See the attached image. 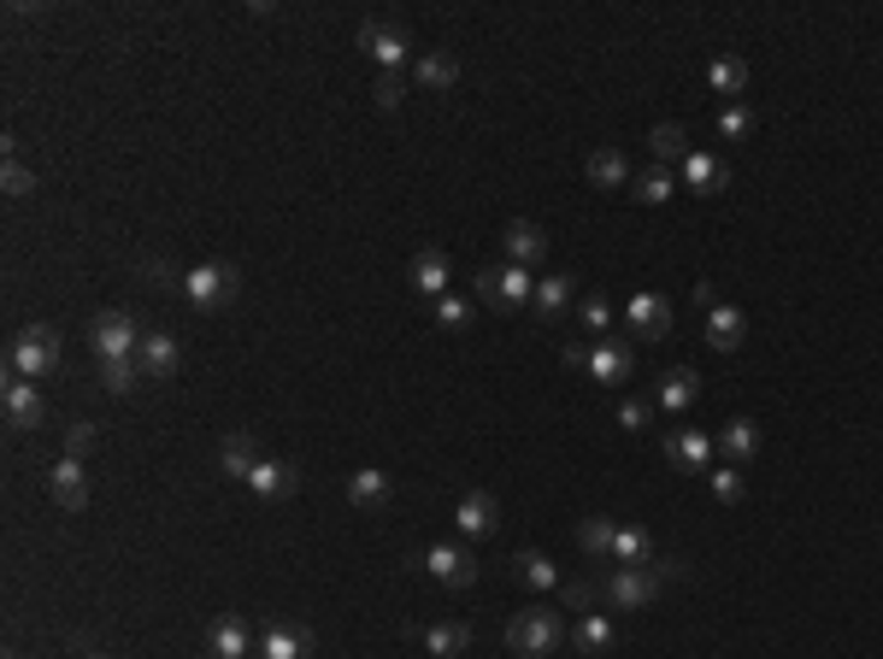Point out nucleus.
<instances>
[{
    "instance_id": "f257e3e1",
    "label": "nucleus",
    "mask_w": 883,
    "mask_h": 659,
    "mask_svg": "<svg viewBox=\"0 0 883 659\" xmlns=\"http://www.w3.org/2000/svg\"><path fill=\"white\" fill-rule=\"evenodd\" d=\"M559 641H566V624H559L554 606H524V613L506 618V648L524 659H548Z\"/></svg>"
},
{
    "instance_id": "f03ea898",
    "label": "nucleus",
    "mask_w": 883,
    "mask_h": 659,
    "mask_svg": "<svg viewBox=\"0 0 883 659\" xmlns=\"http://www.w3.org/2000/svg\"><path fill=\"white\" fill-rule=\"evenodd\" d=\"M236 289H242V272H236V265H218V260L189 265V272L177 277V295L189 300L195 312H218V307H230Z\"/></svg>"
},
{
    "instance_id": "7ed1b4c3",
    "label": "nucleus",
    "mask_w": 883,
    "mask_h": 659,
    "mask_svg": "<svg viewBox=\"0 0 883 659\" xmlns=\"http://www.w3.org/2000/svg\"><path fill=\"white\" fill-rule=\"evenodd\" d=\"M7 365H12V377H47V371L59 365V330H54V325L19 330V342H12Z\"/></svg>"
},
{
    "instance_id": "20e7f679",
    "label": "nucleus",
    "mask_w": 883,
    "mask_h": 659,
    "mask_svg": "<svg viewBox=\"0 0 883 659\" xmlns=\"http://www.w3.org/2000/svg\"><path fill=\"white\" fill-rule=\"evenodd\" d=\"M478 295L489 300L495 312H524L536 295V283L524 265H489V272H478Z\"/></svg>"
},
{
    "instance_id": "39448f33",
    "label": "nucleus",
    "mask_w": 883,
    "mask_h": 659,
    "mask_svg": "<svg viewBox=\"0 0 883 659\" xmlns=\"http://www.w3.org/2000/svg\"><path fill=\"white\" fill-rule=\"evenodd\" d=\"M89 348L100 353V360H135V348H142V325H135L130 312H95Z\"/></svg>"
},
{
    "instance_id": "423d86ee",
    "label": "nucleus",
    "mask_w": 883,
    "mask_h": 659,
    "mask_svg": "<svg viewBox=\"0 0 883 659\" xmlns=\"http://www.w3.org/2000/svg\"><path fill=\"white\" fill-rule=\"evenodd\" d=\"M631 371H636V342L631 336H601V342H589V377H596L601 388H619Z\"/></svg>"
},
{
    "instance_id": "0eeeda50",
    "label": "nucleus",
    "mask_w": 883,
    "mask_h": 659,
    "mask_svg": "<svg viewBox=\"0 0 883 659\" xmlns=\"http://www.w3.org/2000/svg\"><path fill=\"white\" fill-rule=\"evenodd\" d=\"M659 571H648V565H613V578H607V601L619 606V613H631V606H648L654 595H659Z\"/></svg>"
},
{
    "instance_id": "6e6552de",
    "label": "nucleus",
    "mask_w": 883,
    "mask_h": 659,
    "mask_svg": "<svg viewBox=\"0 0 883 659\" xmlns=\"http://www.w3.org/2000/svg\"><path fill=\"white\" fill-rule=\"evenodd\" d=\"M360 47L383 65V72H401V65L413 59V42H406L395 24H383V19H366V24H360Z\"/></svg>"
},
{
    "instance_id": "1a4fd4ad",
    "label": "nucleus",
    "mask_w": 883,
    "mask_h": 659,
    "mask_svg": "<svg viewBox=\"0 0 883 659\" xmlns=\"http://www.w3.org/2000/svg\"><path fill=\"white\" fill-rule=\"evenodd\" d=\"M624 325H631L636 342H659V336H672V300L666 295H631Z\"/></svg>"
},
{
    "instance_id": "9d476101",
    "label": "nucleus",
    "mask_w": 883,
    "mask_h": 659,
    "mask_svg": "<svg viewBox=\"0 0 883 659\" xmlns=\"http://www.w3.org/2000/svg\"><path fill=\"white\" fill-rule=\"evenodd\" d=\"M0 407H7V425L12 430H36L47 407H42V395H36V383L30 377H7V388H0Z\"/></svg>"
},
{
    "instance_id": "9b49d317",
    "label": "nucleus",
    "mask_w": 883,
    "mask_h": 659,
    "mask_svg": "<svg viewBox=\"0 0 883 659\" xmlns=\"http://www.w3.org/2000/svg\"><path fill=\"white\" fill-rule=\"evenodd\" d=\"M501 248H506V265H524V272H531L542 253H548V235H542V224H531V218H513V224L501 230Z\"/></svg>"
},
{
    "instance_id": "f8f14e48",
    "label": "nucleus",
    "mask_w": 883,
    "mask_h": 659,
    "mask_svg": "<svg viewBox=\"0 0 883 659\" xmlns=\"http://www.w3.org/2000/svg\"><path fill=\"white\" fill-rule=\"evenodd\" d=\"M135 365H142V377H172V371L183 365L177 336H165V330H142V348H135Z\"/></svg>"
},
{
    "instance_id": "ddd939ff",
    "label": "nucleus",
    "mask_w": 883,
    "mask_h": 659,
    "mask_svg": "<svg viewBox=\"0 0 883 659\" xmlns=\"http://www.w3.org/2000/svg\"><path fill=\"white\" fill-rule=\"evenodd\" d=\"M406 277H413V289H418V295L442 300V295H448V283H454L448 253H442V248H418V253H413V265H406Z\"/></svg>"
},
{
    "instance_id": "4468645a",
    "label": "nucleus",
    "mask_w": 883,
    "mask_h": 659,
    "mask_svg": "<svg viewBox=\"0 0 883 659\" xmlns=\"http://www.w3.org/2000/svg\"><path fill=\"white\" fill-rule=\"evenodd\" d=\"M47 495H54L65 513H83V506H89V471H83V460H59L47 471Z\"/></svg>"
},
{
    "instance_id": "2eb2a0df",
    "label": "nucleus",
    "mask_w": 883,
    "mask_h": 659,
    "mask_svg": "<svg viewBox=\"0 0 883 659\" xmlns=\"http://www.w3.org/2000/svg\"><path fill=\"white\" fill-rule=\"evenodd\" d=\"M424 571H430L436 583H448V589H466V583H478V560H471V553H460V548H430L424 553Z\"/></svg>"
},
{
    "instance_id": "dca6fc26",
    "label": "nucleus",
    "mask_w": 883,
    "mask_h": 659,
    "mask_svg": "<svg viewBox=\"0 0 883 659\" xmlns=\"http://www.w3.org/2000/svg\"><path fill=\"white\" fill-rule=\"evenodd\" d=\"M666 460H672L677 471H707V465H712V436L677 425V430L666 436Z\"/></svg>"
},
{
    "instance_id": "f3484780",
    "label": "nucleus",
    "mask_w": 883,
    "mask_h": 659,
    "mask_svg": "<svg viewBox=\"0 0 883 659\" xmlns=\"http://www.w3.org/2000/svg\"><path fill=\"white\" fill-rule=\"evenodd\" d=\"M454 524H460V536H495V524H501L495 495H483V488L460 495V506H454Z\"/></svg>"
},
{
    "instance_id": "a211bd4d",
    "label": "nucleus",
    "mask_w": 883,
    "mask_h": 659,
    "mask_svg": "<svg viewBox=\"0 0 883 659\" xmlns=\"http://www.w3.org/2000/svg\"><path fill=\"white\" fill-rule=\"evenodd\" d=\"M677 172H684V183L695 195H719L724 183H730V165L719 160V154H701V147H689V160L677 165Z\"/></svg>"
},
{
    "instance_id": "6ab92c4d",
    "label": "nucleus",
    "mask_w": 883,
    "mask_h": 659,
    "mask_svg": "<svg viewBox=\"0 0 883 659\" xmlns=\"http://www.w3.org/2000/svg\"><path fill=\"white\" fill-rule=\"evenodd\" d=\"M313 653V630L307 624H271L260 636V659H307Z\"/></svg>"
},
{
    "instance_id": "aec40b11",
    "label": "nucleus",
    "mask_w": 883,
    "mask_h": 659,
    "mask_svg": "<svg viewBox=\"0 0 883 659\" xmlns=\"http://www.w3.org/2000/svg\"><path fill=\"white\" fill-rule=\"evenodd\" d=\"M295 483H301V471L288 465V460H260L253 465V477H248V488L260 501H283V495H295Z\"/></svg>"
},
{
    "instance_id": "412c9836",
    "label": "nucleus",
    "mask_w": 883,
    "mask_h": 659,
    "mask_svg": "<svg viewBox=\"0 0 883 659\" xmlns=\"http://www.w3.org/2000/svg\"><path fill=\"white\" fill-rule=\"evenodd\" d=\"M207 653H212V659H248V624H242V613L212 618V630H207Z\"/></svg>"
},
{
    "instance_id": "4be33fe9",
    "label": "nucleus",
    "mask_w": 883,
    "mask_h": 659,
    "mask_svg": "<svg viewBox=\"0 0 883 659\" xmlns=\"http://www.w3.org/2000/svg\"><path fill=\"white\" fill-rule=\"evenodd\" d=\"M719 453L730 465H749L760 453V425H754V418H730V425L719 430Z\"/></svg>"
},
{
    "instance_id": "5701e85b",
    "label": "nucleus",
    "mask_w": 883,
    "mask_h": 659,
    "mask_svg": "<svg viewBox=\"0 0 883 659\" xmlns=\"http://www.w3.org/2000/svg\"><path fill=\"white\" fill-rule=\"evenodd\" d=\"M742 336H749V318H742V307H712L707 312V342L719 353H737Z\"/></svg>"
},
{
    "instance_id": "b1692460",
    "label": "nucleus",
    "mask_w": 883,
    "mask_h": 659,
    "mask_svg": "<svg viewBox=\"0 0 883 659\" xmlns=\"http://www.w3.org/2000/svg\"><path fill=\"white\" fill-rule=\"evenodd\" d=\"M253 465H260V453H253V436H225V442H218V471H225V477H236V483H248L253 477Z\"/></svg>"
},
{
    "instance_id": "393cba45",
    "label": "nucleus",
    "mask_w": 883,
    "mask_h": 659,
    "mask_svg": "<svg viewBox=\"0 0 883 659\" xmlns=\"http://www.w3.org/2000/svg\"><path fill=\"white\" fill-rule=\"evenodd\" d=\"M577 300V277H566V272H554V277H542L536 283V295H531V307H536V318H559Z\"/></svg>"
},
{
    "instance_id": "a878e982",
    "label": "nucleus",
    "mask_w": 883,
    "mask_h": 659,
    "mask_svg": "<svg viewBox=\"0 0 883 659\" xmlns=\"http://www.w3.org/2000/svg\"><path fill=\"white\" fill-rule=\"evenodd\" d=\"M571 648H577V653H607V648H619L613 618H607V613H584V618H577V630H571Z\"/></svg>"
},
{
    "instance_id": "bb28decb",
    "label": "nucleus",
    "mask_w": 883,
    "mask_h": 659,
    "mask_svg": "<svg viewBox=\"0 0 883 659\" xmlns=\"http://www.w3.org/2000/svg\"><path fill=\"white\" fill-rule=\"evenodd\" d=\"M413 83L418 89H454V83H460V59L454 54H418L413 59Z\"/></svg>"
},
{
    "instance_id": "cd10ccee",
    "label": "nucleus",
    "mask_w": 883,
    "mask_h": 659,
    "mask_svg": "<svg viewBox=\"0 0 883 659\" xmlns=\"http://www.w3.org/2000/svg\"><path fill=\"white\" fill-rule=\"evenodd\" d=\"M348 501H353V506H366V513L389 506V471H378V465L353 471V477H348Z\"/></svg>"
},
{
    "instance_id": "c85d7f7f",
    "label": "nucleus",
    "mask_w": 883,
    "mask_h": 659,
    "mask_svg": "<svg viewBox=\"0 0 883 659\" xmlns=\"http://www.w3.org/2000/svg\"><path fill=\"white\" fill-rule=\"evenodd\" d=\"M424 648H430V659H460L466 648H471V624H430L424 630Z\"/></svg>"
},
{
    "instance_id": "c756f323",
    "label": "nucleus",
    "mask_w": 883,
    "mask_h": 659,
    "mask_svg": "<svg viewBox=\"0 0 883 659\" xmlns=\"http://www.w3.org/2000/svg\"><path fill=\"white\" fill-rule=\"evenodd\" d=\"M695 395H701V377H695V371H666V383H659V413H689Z\"/></svg>"
},
{
    "instance_id": "7c9ffc66",
    "label": "nucleus",
    "mask_w": 883,
    "mask_h": 659,
    "mask_svg": "<svg viewBox=\"0 0 883 659\" xmlns=\"http://www.w3.org/2000/svg\"><path fill=\"white\" fill-rule=\"evenodd\" d=\"M707 83H712V95H742L749 89V65H742L737 54H719L707 65Z\"/></svg>"
},
{
    "instance_id": "2f4dec72",
    "label": "nucleus",
    "mask_w": 883,
    "mask_h": 659,
    "mask_svg": "<svg viewBox=\"0 0 883 659\" xmlns=\"http://www.w3.org/2000/svg\"><path fill=\"white\" fill-rule=\"evenodd\" d=\"M648 553H654L648 530H642V524H619V536H613V560H619V565H648Z\"/></svg>"
},
{
    "instance_id": "473e14b6",
    "label": "nucleus",
    "mask_w": 883,
    "mask_h": 659,
    "mask_svg": "<svg viewBox=\"0 0 883 659\" xmlns=\"http://www.w3.org/2000/svg\"><path fill=\"white\" fill-rule=\"evenodd\" d=\"M613 536H619L613 518H584L577 524V548H584L589 560H607V553H613Z\"/></svg>"
},
{
    "instance_id": "72a5a7b5",
    "label": "nucleus",
    "mask_w": 883,
    "mask_h": 659,
    "mask_svg": "<svg viewBox=\"0 0 883 659\" xmlns=\"http://www.w3.org/2000/svg\"><path fill=\"white\" fill-rule=\"evenodd\" d=\"M648 147H654V160H659V165H684V160H689V136H684V124H654Z\"/></svg>"
},
{
    "instance_id": "f704fd0d",
    "label": "nucleus",
    "mask_w": 883,
    "mask_h": 659,
    "mask_svg": "<svg viewBox=\"0 0 883 659\" xmlns=\"http://www.w3.org/2000/svg\"><path fill=\"white\" fill-rule=\"evenodd\" d=\"M584 172H589V183H596V189H619V183H624V154H619V147H596Z\"/></svg>"
},
{
    "instance_id": "c9c22d12",
    "label": "nucleus",
    "mask_w": 883,
    "mask_h": 659,
    "mask_svg": "<svg viewBox=\"0 0 883 659\" xmlns=\"http://www.w3.org/2000/svg\"><path fill=\"white\" fill-rule=\"evenodd\" d=\"M513 578H519V583H531V589H559V571H554L548 560H542V553H531V548H524L519 560H513Z\"/></svg>"
},
{
    "instance_id": "e433bc0d",
    "label": "nucleus",
    "mask_w": 883,
    "mask_h": 659,
    "mask_svg": "<svg viewBox=\"0 0 883 659\" xmlns=\"http://www.w3.org/2000/svg\"><path fill=\"white\" fill-rule=\"evenodd\" d=\"M636 200H648V207H659V200H672V165H648V172L636 177Z\"/></svg>"
},
{
    "instance_id": "4c0bfd02",
    "label": "nucleus",
    "mask_w": 883,
    "mask_h": 659,
    "mask_svg": "<svg viewBox=\"0 0 883 659\" xmlns=\"http://www.w3.org/2000/svg\"><path fill=\"white\" fill-rule=\"evenodd\" d=\"M135 377H142V365H135V360H100V383H107V395H130Z\"/></svg>"
},
{
    "instance_id": "58836bf2",
    "label": "nucleus",
    "mask_w": 883,
    "mask_h": 659,
    "mask_svg": "<svg viewBox=\"0 0 883 659\" xmlns=\"http://www.w3.org/2000/svg\"><path fill=\"white\" fill-rule=\"evenodd\" d=\"M712 495H719L724 506H737L742 495H749V483H742V465H712Z\"/></svg>"
},
{
    "instance_id": "ea45409f",
    "label": "nucleus",
    "mask_w": 883,
    "mask_h": 659,
    "mask_svg": "<svg viewBox=\"0 0 883 659\" xmlns=\"http://www.w3.org/2000/svg\"><path fill=\"white\" fill-rule=\"evenodd\" d=\"M436 325H442V330H466V325H471V300H466V295H442V300H436Z\"/></svg>"
},
{
    "instance_id": "a19ab883",
    "label": "nucleus",
    "mask_w": 883,
    "mask_h": 659,
    "mask_svg": "<svg viewBox=\"0 0 883 659\" xmlns=\"http://www.w3.org/2000/svg\"><path fill=\"white\" fill-rule=\"evenodd\" d=\"M577 325H584V330H589V336H596V342H601V336H607V325H613V307H607L601 295H589L584 307H577Z\"/></svg>"
},
{
    "instance_id": "79ce46f5",
    "label": "nucleus",
    "mask_w": 883,
    "mask_h": 659,
    "mask_svg": "<svg viewBox=\"0 0 883 659\" xmlns=\"http://www.w3.org/2000/svg\"><path fill=\"white\" fill-rule=\"evenodd\" d=\"M719 130H724L730 142H742V136H749V130H754V112L742 107V100H730V107L719 112Z\"/></svg>"
},
{
    "instance_id": "37998d69",
    "label": "nucleus",
    "mask_w": 883,
    "mask_h": 659,
    "mask_svg": "<svg viewBox=\"0 0 883 659\" xmlns=\"http://www.w3.org/2000/svg\"><path fill=\"white\" fill-rule=\"evenodd\" d=\"M371 100H378L383 112H395L401 100H406V77H401V72H383V77H378V89H371Z\"/></svg>"
},
{
    "instance_id": "c03bdc74",
    "label": "nucleus",
    "mask_w": 883,
    "mask_h": 659,
    "mask_svg": "<svg viewBox=\"0 0 883 659\" xmlns=\"http://www.w3.org/2000/svg\"><path fill=\"white\" fill-rule=\"evenodd\" d=\"M648 418H654V407H648L642 395H631V400L619 407V425H624V430H648Z\"/></svg>"
},
{
    "instance_id": "a18cd8bd",
    "label": "nucleus",
    "mask_w": 883,
    "mask_h": 659,
    "mask_svg": "<svg viewBox=\"0 0 883 659\" xmlns=\"http://www.w3.org/2000/svg\"><path fill=\"white\" fill-rule=\"evenodd\" d=\"M95 425H72V430H65V460H83V453H89L95 448Z\"/></svg>"
},
{
    "instance_id": "49530a36",
    "label": "nucleus",
    "mask_w": 883,
    "mask_h": 659,
    "mask_svg": "<svg viewBox=\"0 0 883 659\" xmlns=\"http://www.w3.org/2000/svg\"><path fill=\"white\" fill-rule=\"evenodd\" d=\"M0 183H7V195H30V189H36V172H24L19 160H7V172H0Z\"/></svg>"
},
{
    "instance_id": "de8ad7c7",
    "label": "nucleus",
    "mask_w": 883,
    "mask_h": 659,
    "mask_svg": "<svg viewBox=\"0 0 883 659\" xmlns=\"http://www.w3.org/2000/svg\"><path fill=\"white\" fill-rule=\"evenodd\" d=\"M559 595H566V606H577V613H589V606H596V583H566Z\"/></svg>"
},
{
    "instance_id": "09e8293b",
    "label": "nucleus",
    "mask_w": 883,
    "mask_h": 659,
    "mask_svg": "<svg viewBox=\"0 0 883 659\" xmlns=\"http://www.w3.org/2000/svg\"><path fill=\"white\" fill-rule=\"evenodd\" d=\"M571 371H589V342H566V353H559Z\"/></svg>"
},
{
    "instance_id": "8fccbe9b",
    "label": "nucleus",
    "mask_w": 883,
    "mask_h": 659,
    "mask_svg": "<svg viewBox=\"0 0 883 659\" xmlns=\"http://www.w3.org/2000/svg\"><path fill=\"white\" fill-rule=\"evenodd\" d=\"M695 307H707V312L719 307V295H712V283H695Z\"/></svg>"
},
{
    "instance_id": "3c124183",
    "label": "nucleus",
    "mask_w": 883,
    "mask_h": 659,
    "mask_svg": "<svg viewBox=\"0 0 883 659\" xmlns=\"http://www.w3.org/2000/svg\"><path fill=\"white\" fill-rule=\"evenodd\" d=\"M83 659H107V653H95V648H89V653H83Z\"/></svg>"
},
{
    "instance_id": "603ef678",
    "label": "nucleus",
    "mask_w": 883,
    "mask_h": 659,
    "mask_svg": "<svg viewBox=\"0 0 883 659\" xmlns=\"http://www.w3.org/2000/svg\"><path fill=\"white\" fill-rule=\"evenodd\" d=\"M7 659H19V653H12V648H7Z\"/></svg>"
},
{
    "instance_id": "864d4df0",
    "label": "nucleus",
    "mask_w": 883,
    "mask_h": 659,
    "mask_svg": "<svg viewBox=\"0 0 883 659\" xmlns=\"http://www.w3.org/2000/svg\"><path fill=\"white\" fill-rule=\"evenodd\" d=\"M207 659H212V653H207Z\"/></svg>"
}]
</instances>
